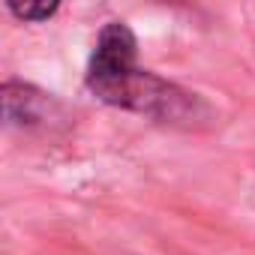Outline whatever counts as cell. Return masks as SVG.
I'll return each instance as SVG.
<instances>
[{"label":"cell","mask_w":255,"mask_h":255,"mask_svg":"<svg viewBox=\"0 0 255 255\" xmlns=\"http://www.w3.org/2000/svg\"><path fill=\"white\" fill-rule=\"evenodd\" d=\"M90 93L96 99H102L105 105L126 108V111L144 114L159 123H174V126H198L201 120L210 117V108L198 93H189L147 69H138V66H132L126 75H120Z\"/></svg>","instance_id":"obj_1"},{"label":"cell","mask_w":255,"mask_h":255,"mask_svg":"<svg viewBox=\"0 0 255 255\" xmlns=\"http://www.w3.org/2000/svg\"><path fill=\"white\" fill-rule=\"evenodd\" d=\"M135 54H138V39L129 30V24L123 21H108L93 45L90 54V66H87V90H96L120 75H126L135 66Z\"/></svg>","instance_id":"obj_2"},{"label":"cell","mask_w":255,"mask_h":255,"mask_svg":"<svg viewBox=\"0 0 255 255\" xmlns=\"http://www.w3.org/2000/svg\"><path fill=\"white\" fill-rule=\"evenodd\" d=\"M57 111V102L24 84V81H6L3 84V120L9 126H42L45 120H51Z\"/></svg>","instance_id":"obj_3"},{"label":"cell","mask_w":255,"mask_h":255,"mask_svg":"<svg viewBox=\"0 0 255 255\" xmlns=\"http://www.w3.org/2000/svg\"><path fill=\"white\" fill-rule=\"evenodd\" d=\"M63 0H6V9L18 18V21H27V24H36V21H48L57 15Z\"/></svg>","instance_id":"obj_4"}]
</instances>
